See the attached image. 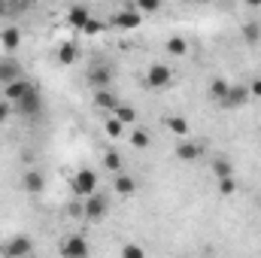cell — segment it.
Masks as SVG:
<instances>
[{"mask_svg": "<svg viewBox=\"0 0 261 258\" xmlns=\"http://www.w3.org/2000/svg\"><path fill=\"white\" fill-rule=\"evenodd\" d=\"M12 107H15V113H18V116H24V119H34V116H40V110H43L40 88L31 82V88H28V91H24V94H21V97H18Z\"/></svg>", "mask_w": 261, "mask_h": 258, "instance_id": "1", "label": "cell"}, {"mask_svg": "<svg viewBox=\"0 0 261 258\" xmlns=\"http://www.w3.org/2000/svg\"><path fill=\"white\" fill-rule=\"evenodd\" d=\"M82 210H85V219L88 222H100L110 213V200H107V194L91 192L88 197H82Z\"/></svg>", "mask_w": 261, "mask_h": 258, "instance_id": "2", "label": "cell"}, {"mask_svg": "<svg viewBox=\"0 0 261 258\" xmlns=\"http://www.w3.org/2000/svg\"><path fill=\"white\" fill-rule=\"evenodd\" d=\"M70 192L76 194V197H88L91 192H97V173L88 170V167L76 170L73 179H70Z\"/></svg>", "mask_w": 261, "mask_h": 258, "instance_id": "3", "label": "cell"}, {"mask_svg": "<svg viewBox=\"0 0 261 258\" xmlns=\"http://www.w3.org/2000/svg\"><path fill=\"white\" fill-rule=\"evenodd\" d=\"M31 252H34V240L24 237V234H15V237L0 243V255H6V258H24Z\"/></svg>", "mask_w": 261, "mask_h": 258, "instance_id": "4", "label": "cell"}, {"mask_svg": "<svg viewBox=\"0 0 261 258\" xmlns=\"http://www.w3.org/2000/svg\"><path fill=\"white\" fill-rule=\"evenodd\" d=\"M249 100H252V94H249V85H240V82H237V85H231V88H228V94H225L219 104H222L225 110H243Z\"/></svg>", "mask_w": 261, "mask_h": 258, "instance_id": "5", "label": "cell"}, {"mask_svg": "<svg viewBox=\"0 0 261 258\" xmlns=\"http://www.w3.org/2000/svg\"><path fill=\"white\" fill-rule=\"evenodd\" d=\"M170 82H173V70H170L167 64H152L149 67V73H146V85H149V88L164 91Z\"/></svg>", "mask_w": 261, "mask_h": 258, "instance_id": "6", "label": "cell"}, {"mask_svg": "<svg viewBox=\"0 0 261 258\" xmlns=\"http://www.w3.org/2000/svg\"><path fill=\"white\" fill-rule=\"evenodd\" d=\"M88 252L91 249H88V243H85L82 234H73V237H67L64 243H61V255L64 258H85Z\"/></svg>", "mask_w": 261, "mask_h": 258, "instance_id": "7", "label": "cell"}, {"mask_svg": "<svg viewBox=\"0 0 261 258\" xmlns=\"http://www.w3.org/2000/svg\"><path fill=\"white\" fill-rule=\"evenodd\" d=\"M85 79H88L91 88H110V82H113V70H110L107 64H91Z\"/></svg>", "mask_w": 261, "mask_h": 258, "instance_id": "8", "label": "cell"}, {"mask_svg": "<svg viewBox=\"0 0 261 258\" xmlns=\"http://www.w3.org/2000/svg\"><path fill=\"white\" fill-rule=\"evenodd\" d=\"M113 24L122 28V31H134V28L143 24V12H140V9H122V12H116Z\"/></svg>", "mask_w": 261, "mask_h": 258, "instance_id": "9", "label": "cell"}, {"mask_svg": "<svg viewBox=\"0 0 261 258\" xmlns=\"http://www.w3.org/2000/svg\"><path fill=\"white\" fill-rule=\"evenodd\" d=\"M200 155H203V146H200V143H192V140H179V143H176V158H179V161L192 164Z\"/></svg>", "mask_w": 261, "mask_h": 258, "instance_id": "10", "label": "cell"}, {"mask_svg": "<svg viewBox=\"0 0 261 258\" xmlns=\"http://www.w3.org/2000/svg\"><path fill=\"white\" fill-rule=\"evenodd\" d=\"M94 107H97L100 113H113V110L119 107V97H116L110 88H94Z\"/></svg>", "mask_w": 261, "mask_h": 258, "instance_id": "11", "label": "cell"}, {"mask_svg": "<svg viewBox=\"0 0 261 258\" xmlns=\"http://www.w3.org/2000/svg\"><path fill=\"white\" fill-rule=\"evenodd\" d=\"M28 88H31V82H28L24 76H18V79H12V82H6V85H3V97H6L9 104H15Z\"/></svg>", "mask_w": 261, "mask_h": 258, "instance_id": "12", "label": "cell"}, {"mask_svg": "<svg viewBox=\"0 0 261 258\" xmlns=\"http://www.w3.org/2000/svg\"><path fill=\"white\" fill-rule=\"evenodd\" d=\"M55 58H58V64H61V67L76 64V58H79V46H76L73 40H67V43H61V46H58Z\"/></svg>", "mask_w": 261, "mask_h": 258, "instance_id": "13", "label": "cell"}, {"mask_svg": "<svg viewBox=\"0 0 261 258\" xmlns=\"http://www.w3.org/2000/svg\"><path fill=\"white\" fill-rule=\"evenodd\" d=\"M21 189L31 194H40L43 189H46V179H43V173L40 170H28L24 176H21Z\"/></svg>", "mask_w": 261, "mask_h": 258, "instance_id": "14", "label": "cell"}, {"mask_svg": "<svg viewBox=\"0 0 261 258\" xmlns=\"http://www.w3.org/2000/svg\"><path fill=\"white\" fill-rule=\"evenodd\" d=\"M0 46H3V52H15V49L21 46V31H18V28L0 31Z\"/></svg>", "mask_w": 261, "mask_h": 258, "instance_id": "15", "label": "cell"}, {"mask_svg": "<svg viewBox=\"0 0 261 258\" xmlns=\"http://www.w3.org/2000/svg\"><path fill=\"white\" fill-rule=\"evenodd\" d=\"M88 18H91V12H88V9H85V6H79V3H76V6H70V9H67V21H70V24H73V28H79V31H82V28H85V21H88Z\"/></svg>", "mask_w": 261, "mask_h": 258, "instance_id": "16", "label": "cell"}, {"mask_svg": "<svg viewBox=\"0 0 261 258\" xmlns=\"http://www.w3.org/2000/svg\"><path fill=\"white\" fill-rule=\"evenodd\" d=\"M210 167H213V176H216V179H222V176H231V173H234V164H231L225 155H216V158L210 161Z\"/></svg>", "mask_w": 261, "mask_h": 258, "instance_id": "17", "label": "cell"}, {"mask_svg": "<svg viewBox=\"0 0 261 258\" xmlns=\"http://www.w3.org/2000/svg\"><path fill=\"white\" fill-rule=\"evenodd\" d=\"M21 76V70H18V64L12 61V58H3L0 61V85H6V82H12V79H18Z\"/></svg>", "mask_w": 261, "mask_h": 258, "instance_id": "18", "label": "cell"}, {"mask_svg": "<svg viewBox=\"0 0 261 258\" xmlns=\"http://www.w3.org/2000/svg\"><path fill=\"white\" fill-rule=\"evenodd\" d=\"M113 189H116L119 194H134V192H137V179H134L130 173H122V170H119V176H116Z\"/></svg>", "mask_w": 261, "mask_h": 258, "instance_id": "19", "label": "cell"}, {"mask_svg": "<svg viewBox=\"0 0 261 258\" xmlns=\"http://www.w3.org/2000/svg\"><path fill=\"white\" fill-rule=\"evenodd\" d=\"M164 128L170 131V134H176V137H189V122L182 116H167L164 119Z\"/></svg>", "mask_w": 261, "mask_h": 258, "instance_id": "20", "label": "cell"}, {"mask_svg": "<svg viewBox=\"0 0 261 258\" xmlns=\"http://www.w3.org/2000/svg\"><path fill=\"white\" fill-rule=\"evenodd\" d=\"M243 40H246L249 46H258L261 43V24L258 21H246V24H243Z\"/></svg>", "mask_w": 261, "mask_h": 258, "instance_id": "21", "label": "cell"}, {"mask_svg": "<svg viewBox=\"0 0 261 258\" xmlns=\"http://www.w3.org/2000/svg\"><path fill=\"white\" fill-rule=\"evenodd\" d=\"M113 116H116L122 125H134V122H137V110H134V107H128V104H119V107L113 110Z\"/></svg>", "mask_w": 261, "mask_h": 258, "instance_id": "22", "label": "cell"}, {"mask_svg": "<svg viewBox=\"0 0 261 258\" xmlns=\"http://www.w3.org/2000/svg\"><path fill=\"white\" fill-rule=\"evenodd\" d=\"M128 140H130V146H134V149H146V146L152 143V137H149V131H146V128H134Z\"/></svg>", "mask_w": 261, "mask_h": 258, "instance_id": "23", "label": "cell"}, {"mask_svg": "<svg viewBox=\"0 0 261 258\" xmlns=\"http://www.w3.org/2000/svg\"><path fill=\"white\" fill-rule=\"evenodd\" d=\"M167 52H170L173 58H186V55H189V43L179 40V37H170V40H167Z\"/></svg>", "mask_w": 261, "mask_h": 258, "instance_id": "24", "label": "cell"}, {"mask_svg": "<svg viewBox=\"0 0 261 258\" xmlns=\"http://www.w3.org/2000/svg\"><path fill=\"white\" fill-rule=\"evenodd\" d=\"M228 88H231L228 79H213V82H210V97H213V100H222V97L228 94Z\"/></svg>", "mask_w": 261, "mask_h": 258, "instance_id": "25", "label": "cell"}, {"mask_svg": "<svg viewBox=\"0 0 261 258\" xmlns=\"http://www.w3.org/2000/svg\"><path fill=\"white\" fill-rule=\"evenodd\" d=\"M103 128H107V134H110V137H116V140H119V137H122V131L128 128V125H122L116 116H107V119H103Z\"/></svg>", "mask_w": 261, "mask_h": 258, "instance_id": "26", "label": "cell"}, {"mask_svg": "<svg viewBox=\"0 0 261 258\" xmlns=\"http://www.w3.org/2000/svg\"><path fill=\"white\" fill-rule=\"evenodd\" d=\"M134 9H140L143 15H155V12L161 9V0H137Z\"/></svg>", "mask_w": 261, "mask_h": 258, "instance_id": "27", "label": "cell"}, {"mask_svg": "<svg viewBox=\"0 0 261 258\" xmlns=\"http://www.w3.org/2000/svg\"><path fill=\"white\" fill-rule=\"evenodd\" d=\"M216 186H219V194H234V192H237V179H234V173H231V176L216 179Z\"/></svg>", "mask_w": 261, "mask_h": 258, "instance_id": "28", "label": "cell"}, {"mask_svg": "<svg viewBox=\"0 0 261 258\" xmlns=\"http://www.w3.org/2000/svg\"><path fill=\"white\" fill-rule=\"evenodd\" d=\"M103 167L113 170V173H119V170H122V155H119V152H107V155H103Z\"/></svg>", "mask_w": 261, "mask_h": 258, "instance_id": "29", "label": "cell"}, {"mask_svg": "<svg viewBox=\"0 0 261 258\" xmlns=\"http://www.w3.org/2000/svg\"><path fill=\"white\" fill-rule=\"evenodd\" d=\"M122 255H125V258H143V255H146V249H143V246H137V243H125V246H122Z\"/></svg>", "mask_w": 261, "mask_h": 258, "instance_id": "30", "label": "cell"}, {"mask_svg": "<svg viewBox=\"0 0 261 258\" xmlns=\"http://www.w3.org/2000/svg\"><path fill=\"white\" fill-rule=\"evenodd\" d=\"M103 28H107L103 21H94V18H88V21H85V28H82V34H88V37H91V34H100Z\"/></svg>", "mask_w": 261, "mask_h": 258, "instance_id": "31", "label": "cell"}, {"mask_svg": "<svg viewBox=\"0 0 261 258\" xmlns=\"http://www.w3.org/2000/svg\"><path fill=\"white\" fill-rule=\"evenodd\" d=\"M249 94H252V97H261V76H255V79L249 82Z\"/></svg>", "mask_w": 261, "mask_h": 258, "instance_id": "32", "label": "cell"}, {"mask_svg": "<svg viewBox=\"0 0 261 258\" xmlns=\"http://www.w3.org/2000/svg\"><path fill=\"white\" fill-rule=\"evenodd\" d=\"M6 119H9V100L3 97V100H0V125H3Z\"/></svg>", "mask_w": 261, "mask_h": 258, "instance_id": "33", "label": "cell"}, {"mask_svg": "<svg viewBox=\"0 0 261 258\" xmlns=\"http://www.w3.org/2000/svg\"><path fill=\"white\" fill-rule=\"evenodd\" d=\"M3 15H9V3H6V0H0V18H3Z\"/></svg>", "mask_w": 261, "mask_h": 258, "instance_id": "34", "label": "cell"}, {"mask_svg": "<svg viewBox=\"0 0 261 258\" xmlns=\"http://www.w3.org/2000/svg\"><path fill=\"white\" fill-rule=\"evenodd\" d=\"M246 6H252V9H258V6H261V0H246Z\"/></svg>", "mask_w": 261, "mask_h": 258, "instance_id": "35", "label": "cell"}, {"mask_svg": "<svg viewBox=\"0 0 261 258\" xmlns=\"http://www.w3.org/2000/svg\"><path fill=\"white\" fill-rule=\"evenodd\" d=\"M258 203H261V200H258Z\"/></svg>", "mask_w": 261, "mask_h": 258, "instance_id": "36", "label": "cell"}]
</instances>
